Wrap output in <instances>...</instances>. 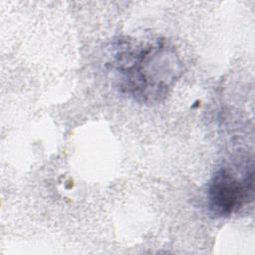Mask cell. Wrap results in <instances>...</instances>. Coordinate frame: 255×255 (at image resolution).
<instances>
[{
	"label": "cell",
	"instance_id": "cell-1",
	"mask_svg": "<svg viewBox=\"0 0 255 255\" xmlns=\"http://www.w3.org/2000/svg\"><path fill=\"white\" fill-rule=\"evenodd\" d=\"M114 68L120 91L140 104L161 102L183 72L174 46L158 38L139 45L120 42Z\"/></svg>",
	"mask_w": 255,
	"mask_h": 255
},
{
	"label": "cell",
	"instance_id": "cell-2",
	"mask_svg": "<svg viewBox=\"0 0 255 255\" xmlns=\"http://www.w3.org/2000/svg\"><path fill=\"white\" fill-rule=\"evenodd\" d=\"M253 160L239 158L220 166L207 185V208L214 217H227L253 200Z\"/></svg>",
	"mask_w": 255,
	"mask_h": 255
}]
</instances>
